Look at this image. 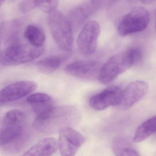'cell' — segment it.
I'll use <instances>...</instances> for the list:
<instances>
[{
  "mask_svg": "<svg viewBox=\"0 0 156 156\" xmlns=\"http://www.w3.org/2000/svg\"><path fill=\"white\" fill-rule=\"evenodd\" d=\"M25 115L18 110H12L5 114L0 130V145L14 143L22 136L24 129Z\"/></svg>",
  "mask_w": 156,
  "mask_h": 156,
  "instance_id": "obj_5",
  "label": "cell"
},
{
  "mask_svg": "<svg viewBox=\"0 0 156 156\" xmlns=\"http://www.w3.org/2000/svg\"><path fill=\"white\" fill-rule=\"evenodd\" d=\"M59 0H34V3L39 10L49 14L56 10Z\"/></svg>",
  "mask_w": 156,
  "mask_h": 156,
  "instance_id": "obj_19",
  "label": "cell"
},
{
  "mask_svg": "<svg viewBox=\"0 0 156 156\" xmlns=\"http://www.w3.org/2000/svg\"><path fill=\"white\" fill-rule=\"evenodd\" d=\"M44 46L35 47L30 44L16 42L11 44L1 54V64L4 66H13L32 62L42 55Z\"/></svg>",
  "mask_w": 156,
  "mask_h": 156,
  "instance_id": "obj_2",
  "label": "cell"
},
{
  "mask_svg": "<svg viewBox=\"0 0 156 156\" xmlns=\"http://www.w3.org/2000/svg\"><path fill=\"white\" fill-rule=\"evenodd\" d=\"M143 57L142 50L138 47L131 48L113 56L102 67L99 80L103 84L110 83L130 68L138 64Z\"/></svg>",
  "mask_w": 156,
  "mask_h": 156,
  "instance_id": "obj_1",
  "label": "cell"
},
{
  "mask_svg": "<svg viewBox=\"0 0 156 156\" xmlns=\"http://www.w3.org/2000/svg\"><path fill=\"white\" fill-rule=\"evenodd\" d=\"M140 1L146 5L151 4L156 2V0H140Z\"/></svg>",
  "mask_w": 156,
  "mask_h": 156,
  "instance_id": "obj_23",
  "label": "cell"
},
{
  "mask_svg": "<svg viewBox=\"0 0 156 156\" xmlns=\"http://www.w3.org/2000/svg\"><path fill=\"white\" fill-rule=\"evenodd\" d=\"M37 87L36 83L31 81H21L9 84L0 92L1 103L11 102L21 99L34 92Z\"/></svg>",
  "mask_w": 156,
  "mask_h": 156,
  "instance_id": "obj_11",
  "label": "cell"
},
{
  "mask_svg": "<svg viewBox=\"0 0 156 156\" xmlns=\"http://www.w3.org/2000/svg\"><path fill=\"white\" fill-rule=\"evenodd\" d=\"M100 31V24L96 21H90L84 25L77 41L79 50L83 55H89L94 53Z\"/></svg>",
  "mask_w": 156,
  "mask_h": 156,
  "instance_id": "obj_8",
  "label": "cell"
},
{
  "mask_svg": "<svg viewBox=\"0 0 156 156\" xmlns=\"http://www.w3.org/2000/svg\"><path fill=\"white\" fill-rule=\"evenodd\" d=\"M4 25L3 31L2 30V35L10 42L12 41L13 44L17 42L16 38L17 33L19 32V23L16 21H13L6 23Z\"/></svg>",
  "mask_w": 156,
  "mask_h": 156,
  "instance_id": "obj_18",
  "label": "cell"
},
{
  "mask_svg": "<svg viewBox=\"0 0 156 156\" xmlns=\"http://www.w3.org/2000/svg\"><path fill=\"white\" fill-rule=\"evenodd\" d=\"M77 110L73 107L61 106L54 107L48 113L41 117H36L33 126L36 130L46 132L51 127L64 124L77 115Z\"/></svg>",
  "mask_w": 156,
  "mask_h": 156,
  "instance_id": "obj_6",
  "label": "cell"
},
{
  "mask_svg": "<svg viewBox=\"0 0 156 156\" xmlns=\"http://www.w3.org/2000/svg\"><path fill=\"white\" fill-rule=\"evenodd\" d=\"M67 56L56 55L47 57L38 61L37 67L41 72L49 74L56 71L67 59Z\"/></svg>",
  "mask_w": 156,
  "mask_h": 156,
  "instance_id": "obj_15",
  "label": "cell"
},
{
  "mask_svg": "<svg viewBox=\"0 0 156 156\" xmlns=\"http://www.w3.org/2000/svg\"><path fill=\"white\" fill-rule=\"evenodd\" d=\"M148 90V85L145 82L137 80L131 82L123 90L119 106L125 110L131 108L145 96Z\"/></svg>",
  "mask_w": 156,
  "mask_h": 156,
  "instance_id": "obj_12",
  "label": "cell"
},
{
  "mask_svg": "<svg viewBox=\"0 0 156 156\" xmlns=\"http://www.w3.org/2000/svg\"><path fill=\"white\" fill-rule=\"evenodd\" d=\"M48 23L58 46L63 51L70 52L73 46V32L68 19L57 10L49 14Z\"/></svg>",
  "mask_w": 156,
  "mask_h": 156,
  "instance_id": "obj_3",
  "label": "cell"
},
{
  "mask_svg": "<svg viewBox=\"0 0 156 156\" xmlns=\"http://www.w3.org/2000/svg\"><path fill=\"white\" fill-rule=\"evenodd\" d=\"M90 5L85 4L74 8L69 14L71 23L75 25L82 23L90 15L91 13Z\"/></svg>",
  "mask_w": 156,
  "mask_h": 156,
  "instance_id": "obj_17",
  "label": "cell"
},
{
  "mask_svg": "<svg viewBox=\"0 0 156 156\" xmlns=\"http://www.w3.org/2000/svg\"><path fill=\"white\" fill-rule=\"evenodd\" d=\"M4 1L5 0H1V5H2Z\"/></svg>",
  "mask_w": 156,
  "mask_h": 156,
  "instance_id": "obj_25",
  "label": "cell"
},
{
  "mask_svg": "<svg viewBox=\"0 0 156 156\" xmlns=\"http://www.w3.org/2000/svg\"><path fill=\"white\" fill-rule=\"evenodd\" d=\"M123 90L119 86H110L91 97L90 106L96 111H103L110 106L120 105Z\"/></svg>",
  "mask_w": 156,
  "mask_h": 156,
  "instance_id": "obj_10",
  "label": "cell"
},
{
  "mask_svg": "<svg viewBox=\"0 0 156 156\" xmlns=\"http://www.w3.org/2000/svg\"><path fill=\"white\" fill-rule=\"evenodd\" d=\"M156 133V115L147 119L138 126L133 137V142L144 141Z\"/></svg>",
  "mask_w": 156,
  "mask_h": 156,
  "instance_id": "obj_16",
  "label": "cell"
},
{
  "mask_svg": "<svg viewBox=\"0 0 156 156\" xmlns=\"http://www.w3.org/2000/svg\"><path fill=\"white\" fill-rule=\"evenodd\" d=\"M31 106L36 117H41L45 115L55 107L52 100L45 102L31 105Z\"/></svg>",
  "mask_w": 156,
  "mask_h": 156,
  "instance_id": "obj_21",
  "label": "cell"
},
{
  "mask_svg": "<svg viewBox=\"0 0 156 156\" xmlns=\"http://www.w3.org/2000/svg\"><path fill=\"white\" fill-rule=\"evenodd\" d=\"M155 30L156 33V9L155 12Z\"/></svg>",
  "mask_w": 156,
  "mask_h": 156,
  "instance_id": "obj_24",
  "label": "cell"
},
{
  "mask_svg": "<svg viewBox=\"0 0 156 156\" xmlns=\"http://www.w3.org/2000/svg\"><path fill=\"white\" fill-rule=\"evenodd\" d=\"M58 148V141L53 137H48L31 147L22 156H51Z\"/></svg>",
  "mask_w": 156,
  "mask_h": 156,
  "instance_id": "obj_13",
  "label": "cell"
},
{
  "mask_svg": "<svg viewBox=\"0 0 156 156\" xmlns=\"http://www.w3.org/2000/svg\"><path fill=\"white\" fill-rule=\"evenodd\" d=\"M102 67L97 61L78 60L68 65L65 71L70 76L88 80H99Z\"/></svg>",
  "mask_w": 156,
  "mask_h": 156,
  "instance_id": "obj_9",
  "label": "cell"
},
{
  "mask_svg": "<svg viewBox=\"0 0 156 156\" xmlns=\"http://www.w3.org/2000/svg\"><path fill=\"white\" fill-rule=\"evenodd\" d=\"M27 101L31 105L40 103L52 101V98L45 93H37L33 94L27 98Z\"/></svg>",
  "mask_w": 156,
  "mask_h": 156,
  "instance_id": "obj_22",
  "label": "cell"
},
{
  "mask_svg": "<svg viewBox=\"0 0 156 156\" xmlns=\"http://www.w3.org/2000/svg\"><path fill=\"white\" fill-rule=\"evenodd\" d=\"M24 37L29 44L35 47L44 46L46 37L45 32L39 27L28 25L24 31Z\"/></svg>",
  "mask_w": 156,
  "mask_h": 156,
  "instance_id": "obj_14",
  "label": "cell"
},
{
  "mask_svg": "<svg viewBox=\"0 0 156 156\" xmlns=\"http://www.w3.org/2000/svg\"><path fill=\"white\" fill-rule=\"evenodd\" d=\"M150 20L147 9L142 6L133 7L117 21V32L122 37L142 32L147 27Z\"/></svg>",
  "mask_w": 156,
  "mask_h": 156,
  "instance_id": "obj_4",
  "label": "cell"
},
{
  "mask_svg": "<svg viewBox=\"0 0 156 156\" xmlns=\"http://www.w3.org/2000/svg\"><path fill=\"white\" fill-rule=\"evenodd\" d=\"M122 142L118 141L113 145V150L116 156H140L135 149L125 145Z\"/></svg>",
  "mask_w": 156,
  "mask_h": 156,
  "instance_id": "obj_20",
  "label": "cell"
},
{
  "mask_svg": "<svg viewBox=\"0 0 156 156\" xmlns=\"http://www.w3.org/2000/svg\"><path fill=\"white\" fill-rule=\"evenodd\" d=\"M86 138L78 131L69 127H63L59 132L58 148L61 156H75Z\"/></svg>",
  "mask_w": 156,
  "mask_h": 156,
  "instance_id": "obj_7",
  "label": "cell"
}]
</instances>
